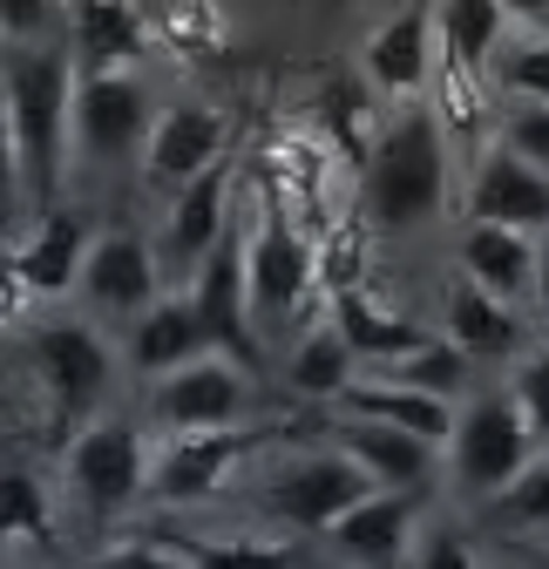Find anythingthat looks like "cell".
<instances>
[{
	"instance_id": "1",
	"label": "cell",
	"mask_w": 549,
	"mask_h": 569,
	"mask_svg": "<svg viewBox=\"0 0 549 569\" xmlns=\"http://www.w3.org/2000/svg\"><path fill=\"white\" fill-rule=\"evenodd\" d=\"M8 157L14 170H28V183L48 197L54 177H61V150L76 136V61L68 48H48V41H28V48H8Z\"/></svg>"
},
{
	"instance_id": "2",
	"label": "cell",
	"mask_w": 549,
	"mask_h": 569,
	"mask_svg": "<svg viewBox=\"0 0 549 569\" xmlns=\"http://www.w3.org/2000/svg\"><path fill=\"white\" fill-rule=\"evenodd\" d=\"M448 190V150H441V122L428 109H407L380 129L373 157H367V210L387 231H415L441 210Z\"/></svg>"
},
{
	"instance_id": "3",
	"label": "cell",
	"mask_w": 549,
	"mask_h": 569,
	"mask_svg": "<svg viewBox=\"0 0 549 569\" xmlns=\"http://www.w3.org/2000/svg\"><path fill=\"white\" fill-rule=\"evenodd\" d=\"M448 455H455V475H461L468 495L502 502V495L536 468V427L522 420L516 393H482V400L461 407Z\"/></svg>"
},
{
	"instance_id": "4",
	"label": "cell",
	"mask_w": 549,
	"mask_h": 569,
	"mask_svg": "<svg viewBox=\"0 0 549 569\" xmlns=\"http://www.w3.org/2000/svg\"><path fill=\"white\" fill-rule=\"evenodd\" d=\"M380 495V481L360 468V461H347V455H306V461H286L279 475L264 481V509L279 516V522H292V529H339L360 502H373Z\"/></svg>"
},
{
	"instance_id": "5",
	"label": "cell",
	"mask_w": 549,
	"mask_h": 569,
	"mask_svg": "<svg viewBox=\"0 0 549 569\" xmlns=\"http://www.w3.org/2000/svg\"><path fill=\"white\" fill-rule=\"evenodd\" d=\"M244 264H251V312H292V306H306V292L319 284V251L286 218L279 190L258 197V218L244 231Z\"/></svg>"
},
{
	"instance_id": "6",
	"label": "cell",
	"mask_w": 549,
	"mask_h": 569,
	"mask_svg": "<svg viewBox=\"0 0 549 569\" xmlns=\"http://www.w3.org/2000/svg\"><path fill=\"white\" fill-rule=\"evenodd\" d=\"M190 306L211 332L218 360H244V373L258 367V326H251V264H244V224H231V238L203 258V271L190 278Z\"/></svg>"
},
{
	"instance_id": "7",
	"label": "cell",
	"mask_w": 549,
	"mask_h": 569,
	"mask_svg": "<svg viewBox=\"0 0 549 569\" xmlns=\"http://www.w3.org/2000/svg\"><path fill=\"white\" fill-rule=\"evenodd\" d=\"M150 468L157 461L143 455V441H136L122 420H96L68 441V481H76V495L96 516H116L122 502H136V495L150 488Z\"/></svg>"
},
{
	"instance_id": "8",
	"label": "cell",
	"mask_w": 549,
	"mask_h": 569,
	"mask_svg": "<svg viewBox=\"0 0 549 569\" xmlns=\"http://www.w3.org/2000/svg\"><path fill=\"white\" fill-rule=\"evenodd\" d=\"M157 420L170 427V435H231V427H244V407H251V380L231 367V360H197L170 380H157Z\"/></svg>"
},
{
	"instance_id": "9",
	"label": "cell",
	"mask_w": 549,
	"mask_h": 569,
	"mask_svg": "<svg viewBox=\"0 0 549 569\" xmlns=\"http://www.w3.org/2000/svg\"><path fill=\"white\" fill-rule=\"evenodd\" d=\"M224 142H231V122L211 102H170V109H157L150 150H143V177L183 197L197 177H211L224 163Z\"/></svg>"
},
{
	"instance_id": "10",
	"label": "cell",
	"mask_w": 549,
	"mask_h": 569,
	"mask_svg": "<svg viewBox=\"0 0 549 569\" xmlns=\"http://www.w3.org/2000/svg\"><path fill=\"white\" fill-rule=\"evenodd\" d=\"M150 89L136 76H82L76 82V150L96 163H116L129 150H150Z\"/></svg>"
},
{
	"instance_id": "11",
	"label": "cell",
	"mask_w": 549,
	"mask_h": 569,
	"mask_svg": "<svg viewBox=\"0 0 549 569\" xmlns=\"http://www.w3.org/2000/svg\"><path fill=\"white\" fill-rule=\"evenodd\" d=\"M28 360H34L41 387H48L54 420H82L109 393V352H102V339L89 326H41L28 339Z\"/></svg>"
},
{
	"instance_id": "12",
	"label": "cell",
	"mask_w": 549,
	"mask_h": 569,
	"mask_svg": "<svg viewBox=\"0 0 549 569\" xmlns=\"http://www.w3.org/2000/svg\"><path fill=\"white\" fill-rule=\"evenodd\" d=\"M82 292H89V306H102V312H157V299H163V258H157V244H143L136 231H102L96 244H89V264H82Z\"/></svg>"
},
{
	"instance_id": "13",
	"label": "cell",
	"mask_w": 549,
	"mask_h": 569,
	"mask_svg": "<svg viewBox=\"0 0 549 569\" xmlns=\"http://www.w3.org/2000/svg\"><path fill=\"white\" fill-rule=\"evenodd\" d=\"M224 210H231V163H218L211 177H197L183 197H170V218H163L157 258H163V271L183 278V292H190V278L203 271V258H211V251L231 238Z\"/></svg>"
},
{
	"instance_id": "14",
	"label": "cell",
	"mask_w": 549,
	"mask_h": 569,
	"mask_svg": "<svg viewBox=\"0 0 549 569\" xmlns=\"http://www.w3.org/2000/svg\"><path fill=\"white\" fill-rule=\"evenodd\" d=\"M468 224H502V231H522V238H549V177L529 170L522 157H509L502 142L482 157L475 170V190H468Z\"/></svg>"
},
{
	"instance_id": "15",
	"label": "cell",
	"mask_w": 549,
	"mask_h": 569,
	"mask_svg": "<svg viewBox=\"0 0 549 569\" xmlns=\"http://www.w3.org/2000/svg\"><path fill=\"white\" fill-rule=\"evenodd\" d=\"M258 448L251 427H231V435H170V448L150 468V495L157 502H203L231 481V468Z\"/></svg>"
},
{
	"instance_id": "16",
	"label": "cell",
	"mask_w": 549,
	"mask_h": 569,
	"mask_svg": "<svg viewBox=\"0 0 549 569\" xmlns=\"http://www.w3.org/2000/svg\"><path fill=\"white\" fill-rule=\"evenodd\" d=\"M435 48H441L435 8H400V14H387L367 34V82L380 96H415V89H428Z\"/></svg>"
},
{
	"instance_id": "17",
	"label": "cell",
	"mask_w": 549,
	"mask_h": 569,
	"mask_svg": "<svg viewBox=\"0 0 549 569\" xmlns=\"http://www.w3.org/2000/svg\"><path fill=\"white\" fill-rule=\"evenodd\" d=\"M129 352H136V373L170 380V373H183V367H197V360H211L218 346H211V332H203V319H197L190 292H163L150 319H136Z\"/></svg>"
},
{
	"instance_id": "18",
	"label": "cell",
	"mask_w": 549,
	"mask_h": 569,
	"mask_svg": "<svg viewBox=\"0 0 549 569\" xmlns=\"http://www.w3.org/2000/svg\"><path fill=\"white\" fill-rule=\"evenodd\" d=\"M143 41H150V21L122 0H89L68 21V54L82 61V76H129Z\"/></svg>"
},
{
	"instance_id": "19",
	"label": "cell",
	"mask_w": 549,
	"mask_h": 569,
	"mask_svg": "<svg viewBox=\"0 0 549 569\" xmlns=\"http://www.w3.org/2000/svg\"><path fill=\"white\" fill-rule=\"evenodd\" d=\"M415 516H421V495L380 488L373 502H360L347 522L332 529V542H339V556H353L367 569H400L407 562V536H415Z\"/></svg>"
},
{
	"instance_id": "20",
	"label": "cell",
	"mask_w": 549,
	"mask_h": 569,
	"mask_svg": "<svg viewBox=\"0 0 549 569\" xmlns=\"http://www.w3.org/2000/svg\"><path fill=\"white\" fill-rule=\"evenodd\" d=\"M435 28H441L448 76L482 89L502 54V34H509V8H496V0H448V8H435Z\"/></svg>"
},
{
	"instance_id": "21",
	"label": "cell",
	"mask_w": 549,
	"mask_h": 569,
	"mask_svg": "<svg viewBox=\"0 0 549 569\" xmlns=\"http://www.w3.org/2000/svg\"><path fill=\"white\" fill-rule=\"evenodd\" d=\"M332 448L360 461L380 488H400V495H421L428 468H435V448L400 435V427H380V420H353V427H332Z\"/></svg>"
},
{
	"instance_id": "22",
	"label": "cell",
	"mask_w": 549,
	"mask_h": 569,
	"mask_svg": "<svg viewBox=\"0 0 549 569\" xmlns=\"http://www.w3.org/2000/svg\"><path fill=\"white\" fill-rule=\"evenodd\" d=\"M536 238H522V231H502V224H468L461 231V271L482 284L489 299H502V306H516L522 292H536Z\"/></svg>"
},
{
	"instance_id": "23",
	"label": "cell",
	"mask_w": 549,
	"mask_h": 569,
	"mask_svg": "<svg viewBox=\"0 0 549 569\" xmlns=\"http://www.w3.org/2000/svg\"><path fill=\"white\" fill-rule=\"evenodd\" d=\"M89 231H82V218L76 210H48L41 218V231L14 251V278L28 284V292H68V284L82 278V264H89Z\"/></svg>"
},
{
	"instance_id": "24",
	"label": "cell",
	"mask_w": 549,
	"mask_h": 569,
	"mask_svg": "<svg viewBox=\"0 0 549 569\" xmlns=\"http://www.w3.org/2000/svg\"><path fill=\"white\" fill-rule=\"evenodd\" d=\"M441 306H448V312H441V319H448V346H461L468 360H502V352H516V339H522L516 306L489 299L475 278H455Z\"/></svg>"
},
{
	"instance_id": "25",
	"label": "cell",
	"mask_w": 549,
	"mask_h": 569,
	"mask_svg": "<svg viewBox=\"0 0 549 569\" xmlns=\"http://www.w3.org/2000/svg\"><path fill=\"white\" fill-rule=\"evenodd\" d=\"M326 319L347 332V346L360 352V360H380V367H393V360H407V352H421V346H428L415 319L387 312L373 292H339V299L326 306Z\"/></svg>"
},
{
	"instance_id": "26",
	"label": "cell",
	"mask_w": 549,
	"mask_h": 569,
	"mask_svg": "<svg viewBox=\"0 0 549 569\" xmlns=\"http://www.w3.org/2000/svg\"><path fill=\"white\" fill-rule=\"evenodd\" d=\"M347 407H353L360 420L400 427V435H415V441H428V448H448V441H455V420H461V413H448V400L407 393V387H393V380H360V387L347 393Z\"/></svg>"
},
{
	"instance_id": "27",
	"label": "cell",
	"mask_w": 549,
	"mask_h": 569,
	"mask_svg": "<svg viewBox=\"0 0 549 569\" xmlns=\"http://www.w3.org/2000/svg\"><path fill=\"white\" fill-rule=\"evenodd\" d=\"M353 367H360V352L347 346V332H339L332 319H319V326L292 346L286 380H292V393H306V400H347V393L360 387Z\"/></svg>"
},
{
	"instance_id": "28",
	"label": "cell",
	"mask_w": 549,
	"mask_h": 569,
	"mask_svg": "<svg viewBox=\"0 0 549 569\" xmlns=\"http://www.w3.org/2000/svg\"><path fill=\"white\" fill-rule=\"evenodd\" d=\"M380 380H393V387H407V393H428V400H455L461 380H468V352L448 346V339H428L421 352H407V360L380 367Z\"/></svg>"
},
{
	"instance_id": "29",
	"label": "cell",
	"mask_w": 549,
	"mask_h": 569,
	"mask_svg": "<svg viewBox=\"0 0 549 569\" xmlns=\"http://www.w3.org/2000/svg\"><path fill=\"white\" fill-rule=\"evenodd\" d=\"M0 522H8V536L21 542H48V495H41V481L28 475V468H8L0 475Z\"/></svg>"
},
{
	"instance_id": "30",
	"label": "cell",
	"mask_w": 549,
	"mask_h": 569,
	"mask_svg": "<svg viewBox=\"0 0 549 569\" xmlns=\"http://www.w3.org/2000/svg\"><path fill=\"white\" fill-rule=\"evenodd\" d=\"M190 569H306L286 542H190Z\"/></svg>"
},
{
	"instance_id": "31",
	"label": "cell",
	"mask_w": 549,
	"mask_h": 569,
	"mask_svg": "<svg viewBox=\"0 0 549 569\" xmlns=\"http://www.w3.org/2000/svg\"><path fill=\"white\" fill-rule=\"evenodd\" d=\"M496 82L522 96V109H549V34L516 41V54L496 68Z\"/></svg>"
},
{
	"instance_id": "32",
	"label": "cell",
	"mask_w": 549,
	"mask_h": 569,
	"mask_svg": "<svg viewBox=\"0 0 549 569\" xmlns=\"http://www.w3.org/2000/svg\"><path fill=\"white\" fill-rule=\"evenodd\" d=\"M496 522H516V529H549V461H536L502 502H496Z\"/></svg>"
},
{
	"instance_id": "33",
	"label": "cell",
	"mask_w": 549,
	"mask_h": 569,
	"mask_svg": "<svg viewBox=\"0 0 549 569\" xmlns=\"http://www.w3.org/2000/svg\"><path fill=\"white\" fill-rule=\"evenodd\" d=\"M502 150L549 177V109H516V116L502 122Z\"/></svg>"
},
{
	"instance_id": "34",
	"label": "cell",
	"mask_w": 549,
	"mask_h": 569,
	"mask_svg": "<svg viewBox=\"0 0 549 569\" xmlns=\"http://www.w3.org/2000/svg\"><path fill=\"white\" fill-rule=\"evenodd\" d=\"M516 407H522V420L542 441L549 435V352H529V360L516 367Z\"/></svg>"
},
{
	"instance_id": "35",
	"label": "cell",
	"mask_w": 549,
	"mask_h": 569,
	"mask_svg": "<svg viewBox=\"0 0 549 569\" xmlns=\"http://www.w3.org/2000/svg\"><path fill=\"white\" fill-rule=\"evenodd\" d=\"M96 569H190V556H183L177 542H122V549H109Z\"/></svg>"
},
{
	"instance_id": "36",
	"label": "cell",
	"mask_w": 549,
	"mask_h": 569,
	"mask_svg": "<svg viewBox=\"0 0 549 569\" xmlns=\"http://www.w3.org/2000/svg\"><path fill=\"white\" fill-rule=\"evenodd\" d=\"M415 569H482V562H475V549H468V542H461L455 529H435V536L421 542Z\"/></svg>"
},
{
	"instance_id": "37",
	"label": "cell",
	"mask_w": 549,
	"mask_h": 569,
	"mask_svg": "<svg viewBox=\"0 0 549 569\" xmlns=\"http://www.w3.org/2000/svg\"><path fill=\"white\" fill-rule=\"evenodd\" d=\"M0 28H8V48H28V28H48V8L41 0H8V8H0Z\"/></svg>"
},
{
	"instance_id": "38",
	"label": "cell",
	"mask_w": 549,
	"mask_h": 569,
	"mask_svg": "<svg viewBox=\"0 0 549 569\" xmlns=\"http://www.w3.org/2000/svg\"><path fill=\"white\" fill-rule=\"evenodd\" d=\"M536 299H542V312H549V238H542V251H536Z\"/></svg>"
}]
</instances>
